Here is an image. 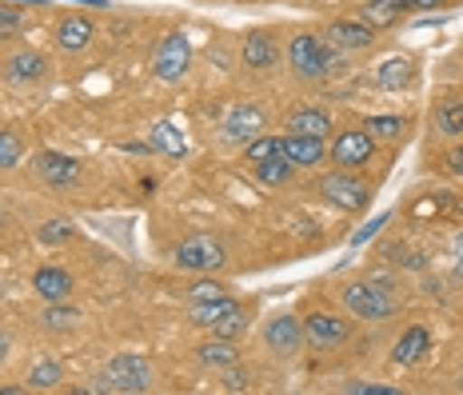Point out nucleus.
I'll return each instance as SVG.
<instances>
[{
  "label": "nucleus",
  "instance_id": "nucleus-35",
  "mask_svg": "<svg viewBox=\"0 0 463 395\" xmlns=\"http://www.w3.org/2000/svg\"><path fill=\"white\" fill-rule=\"evenodd\" d=\"M21 33V13H16L8 0H0V41H8V36Z\"/></svg>",
  "mask_w": 463,
  "mask_h": 395
},
{
  "label": "nucleus",
  "instance_id": "nucleus-13",
  "mask_svg": "<svg viewBox=\"0 0 463 395\" xmlns=\"http://www.w3.org/2000/svg\"><path fill=\"white\" fill-rule=\"evenodd\" d=\"M411 80H416V61H411V56H388V61L375 69V84H380L383 92H403Z\"/></svg>",
  "mask_w": 463,
  "mask_h": 395
},
{
  "label": "nucleus",
  "instance_id": "nucleus-2",
  "mask_svg": "<svg viewBox=\"0 0 463 395\" xmlns=\"http://www.w3.org/2000/svg\"><path fill=\"white\" fill-rule=\"evenodd\" d=\"M344 307L360 320H388L395 312V296L388 279H368V284H347L344 287Z\"/></svg>",
  "mask_w": 463,
  "mask_h": 395
},
{
  "label": "nucleus",
  "instance_id": "nucleus-11",
  "mask_svg": "<svg viewBox=\"0 0 463 395\" xmlns=\"http://www.w3.org/2000/svg\"><path fill=\"white\" fill-rule=\"evenodd\" d=\"M36 172H41V180L48 188H72L80 180V164L72 156H64V152H41L36 156Z\"/></svg>",
  "mask_w": 463,
  "mask_h": 395
},
{
  "label": "nucleus",
  "instance_id": "nucleus-10",
  "mask_svg": "<svg viewBox=\"0 0 463 395\" xmlns=\"http://www.w3.org/2000/svg\"><path fill=\"white\" fill-rule=\"evenodd\" d=\"M264 340L276 355H296L304 348V324L296 320V315H276V320H268V327H264Z\"/></svg>",
  "mask_w": 463,
  "mask_h": 395
},
{
  "label": "nucleus",
  "instance_id": "nucleus-15",
  "mask_svg": "<svg viewBox=\"0 0 463 395\" xmlns=\"http://www.w3.org/2000/svg\"><path fill=\"white\" fill-rule=\"evenodd\" d=\"M44 72H48V61L41 52H33V48H21V52H13L5 61V76L13 84H33V80H41Z\"/></svg>",
  "mask_w": 463,
  "mask_h": 395
},
{
  "label": "nucleus",
  "instance_id": "nucleus-26",
  "mask_svg": "<svg viewBox=\"0 0 463 395\" xmlns=\"http://www.w3.org/2000/svg\"><path fill=\"white\" fill-rule=\"evenodd\" d=\"M436 128L443 136H463V100H443L436 112Z\"/></svg>",
  "mask_w": 463,
  "mask_h": 395
},
{
  "label": "nucleus",
  "instance_id": "nucleus-32",
  "mask_svg": "<svg viewBox=\"0 0 463 395\" xmlns=\"http://www.w3.org/2000/svg\"><path fill=\"white\" fill-rule=\"evenodd\" d=\"M244 327H248V315H244V307H236V312H228L224 320L212 324V332H216L220 340H240V335H244Z\"/></svg>",
  "mask_w": 463,
  "mask_h": 395
},
{
  "label": "nucleus",
  "instance_id": "nucleus-20",
  "mask_svg": "<svg viewBox=\"0 0 463 395\" xmlns=\"http://www.w3.org/2000/svg\"><path fill=\"white\" fill-rule=\"evenodd\" d=\"M89 41H92V21L89 16H64V21L56 24V44H61L64 52H80Z\"/></svg>",
  "mask_w": 463,
  "mask_h": 395
},
{
  "label": "nucleus",
  "instance_id": "nucleus-8",
  "mask_svg": "<svg viewBox=\"0 0 463 395\" xmlns=\"http://www.w3.org/2000/svg\"><path fill=\"white\" fill-rule=\"evenodd\" d=\"M264 108L260 104H236V108L224 117V124H220V140L224 144H248L256 136H264Z\"/></svg>",
  "mask_w": 463,
  "mask_h": 395
},
{
  "label": "nucleus",
  "instance_id": "nucleus-23",
  "mask_svg": "<svg viewBox=\"0 0 463 395\" xmlns=\"http://www.w3.org/2000/svg\"><path fill=\"white\" fill-rule=\"evenodd\" d=\"M252 172H256V180H260L264 188H279V184H288V180H292L296 164L288 160V156H272V160L252 164Z\"/></svg>",
  "mask_w": 463,
  "mask_h": 395
},
{
  "label": "nucleus",
  "instance_id": "nucleus-27",
  "mask_svg": "<svg viewBox=\"0 0 463 395\" xmlns=\"http://www.w3.org/2000/svg\"><path fill=\"white\" fill-rule=\"evenodd\" d=\"M248 164H260V160H272V156H284V140H276V136H256V140H248Z\"/></svg>",
  "mask_w": 463,
  "mask_h": 395
},
{
  "label": "nucleus",
  "instance_id": "nucleus-38",
  "mask_svg": "<svg viewBox=\"0 0 463 395\" xmlns=\"http://www.w3.org/2000/svg\"><path fill=\"white\" fill-rule=\"evenodd\" d=\"M388 220H392V216H380V220H372V224L364 228V232H355V236H352V244H355V248H360V244H368V240H372L375 232H380V228L388 224Z\"/></svg>",
  "mask_w": 463,
  "mask_h": 395
},
{
  "label": "nucleus",
  "instance_id": "nucleus-41",
  "mask_svg": "<svg viewBox=\"0 0 463 395\" xmlns=\"http://www.w3.org/2000/svg\"><path fill=\"white\" fill-rule=\"evenodd\" d=\"M436 5H443V0H411V8H436Z\"/></svg>",
  "mask_w": 463,
  "mask_h": 395
},
{
  "label": "nucleus",
  "instance_id": "nucleus-5",
  "mask_svg": "<svg viewBox=\"0 0 463 395\" xmlns=\"http://www.w3.org/2000/svg\"><path fill=\"white\" fill-rule=\"evenodd\" d=\"M192 69V44L184 33H168L160 36V44L152 48V72L160 80H180Z\"/></svg>",
  "mask_w": 463,
  "mask_h": 395
},
{
  "label": "nucleus",
  "instance_id": "nucleus-18",
  "mask_svg": "<svg viewBox=\"0 0 463 395\" xmlns=\"http://www.w3.org/2000/svg\"><path fill=\"white\" fill-rule=\"evenodd\" d=\"M284 156L296 164V168H316L324 160V140L316 136H284Z\"/></svg>",
  "mask_w": 463,
  "mask_h": 395
},
{
  "label": "nucleus",
  "instance_id": "nucleus-25",
  "mask_svg": "<svg viewBox=\"0 0 463 395\" xmlns=\"http://www.w3.org/2000/svg\"><path fill=\"white\" fill-rule=\"evenodd\" d=\"M61 380H64V371H61V363L56 360H41V363L28 368V388L33 391H48V388H56Z\"/></svg>",
  "mask_w": 463,
  "mask_h": 395
},
{
  "label": "nucleus",
  "instance_id": "nucleus-7",
  "mask_svg": "<svg viewBox=\"0 0 463 395\" xmlns=\"http://www.w3.org/2000/svg\"><path fill=\"white\" fill-rule=\"evenodd\" d=\"M352 340V324L344 315H327V312H312L304 320V343L316 352H332L340 343Z\"/></svg>",
  "mask_w": 463,
  "mask_h": 395
},
{
  "label": "nucleus",
  "instance_id": "nucleus-37",
  "mask_svg": "<svg viewBox=\"0 0 463 395\" xmlns=\"http://www.w3.org/2000/svg\"><path fill=\"white\" fill-rule=\"evenodd\" d=\"M224 388H228V391H244V388H248V371L232 363V368H228V375H224Z\"/></svg>",
  "mask_w": 463,
  "mask_h": 395
},
{
  "label": "nucleus",
  "instance_id": "nucleus-39",
  "mask_svg": "<svg viewBox=\"0 0 463 395\" xmlns=\"http://www.w3.org/2000/svg\"><path fill=\"white\" fill-rule=\"evenodd\" d=\"M448 168L456 172V176H463V144H456V148L448 152Z\"/></svg>",
  "mask_w": 463,
  "mask_h": 395
},
{
  "label": "nucleus",
  "instance_id": "nucleus-12",
  "mask_svg": "<svg viewBox=\"0 0 463 395\" xmlns=\"http://www.w3.org/2000/svg\"><path fill=\"white\" fill-rule=\"evenodd\" d=\"M244 64L248 69H256V72H268L272 64L279 61V48H276V36L272 33H264V28H252V33L244 36Z\"/></svg>",
  "mask_w": 463,
  "mask_h": 395
},
{
  "label": "nucleus",
  "instance_id": "nucleus-6",
  "mask_svg": "<svg viewBox=\"0 0 463 395\" xmlns=\"http://www.w3.org/2000/svg\"><path fill=\"white\" fill-rule=\"evenodd\" d=\"M176 264L184 272H216V268L228 264V252L216 236H188L184 244L176 248Z\"/></svg>",
  "mask_w": 463,
  "mask_h": 395
},
{
  "label": "nucleus",
  "instance_id": "nucleus-29",
  "mask_svg": "<svg viewBox=\"0 0 463 395\" xmlns=\"http://www.w3.org/2000/svg\"><path fill=\"white\" fill-rule=\"evenodd\" d=\"M76 315H80L76 307H64L61 300H56V304L44 312V327H48V332H72V327H76Z\"/></svg>",
  "mask_w": 463,
  "mask_h": 395
},
{
  "label": "nucleus",
  "instance_id": "nucleus-33",
  "mask_svg": "<svg viewBox=\"0 0 463 395\" xmlns=\"http://www.w3.org/2000/svg\"><path fill=\"white\" fill-rule=\"evenodd\" d=\"M224 287L216 284V279H196V284H188V304H212V300H224Z\"/></svg>",
  "mask_w": 463,
  "mask_h": 395
},
{
  "label": "nucleus",
  "instance_id": "nucleus-42",
  "mask_svg": "<svg viewBox=\"0 0 463 395\" xmlns=\"http://www.w3.org/2000/svg\"><path fill=\"white\" fill-rule=\"evenodd\" d=\"M456 252H459V256H463V236H459V240H456Z\"/></svg>",
  "mask_w": 463,
  "mask_h": 395
},
{
  "label": "nucleus",
  "instance_id": "nucleus-30",
  "mask_svg": "<svg viewBox=\"0 0 463 395\" xmlns=\"http://www.w3.org/2000/svg\"><path fill=\"white\" fill-rule=\"evenodd\" d=\"M152 148L172 152V156H184V136H180L176 128H168V124H156V128H152Z\"/></svg>",
  "mask_w": 463,
  "mask_h": 395
},
{
  "label": "nucleus",
  "instance_id": "nucleus-4",
  "mask_svg": "<svg viewBox=\"0 0 463 395\" xmlns=\"http://www.w3.org/2000/svg\"><path fill=\"white\" fill-rule=\"evenodd\" d=\"M320 192L327 204L344 208V212H364L372 200V188L364 184L360 176H352V168H340V172H327L320 180Z\"/></svg>",
  "mask_w": 463,
  "mask_h": 395
},
{
  "label": "nucleus",
  "instance_id": "nucleus-19",
  "mask_svg": "<svg viewBox=\"0 0 463 395\" xmlns=\"http://www.w3.org/2000/svg\"><path fill=\"white\" fill-rule=\"evenodd\" d=\"M288 128H292L296 136H316V140H324L327 132H332V117H327L324 108H296L292 117H288Z\"/></svg>",
  "mask_w": 463,
  "mask_h": 395
},
{
  "label": "nucleus",
  "instance_id": "nucleus-17",
  "mask_svg": "<svg viewBox=\"0 0 463 395\" xmlns=\"http://www.w3.org/2000/svg\"><path fill=\"white\" fill-rule=\"evenodd\" d=\"M33 292L41 296V300L56 304V300H64V296L72 292V276L64 272V268H41V272L33 276Z\"/></svg>",
  "mask_w": 463,
  "mask_h": 395
},
{
  "label": "nucleus",
  "instance_id": "nucleus-16",
  "mask_svg": "<svg viewBox=\"0 0 463 395\" xmlns=\"http://www.w3.org/2000/svg\"><path fill=\"white\" fill-rule=\"evenodd\" d=\"M428 348H431V335H428V327H408V332L400 335V343H395V363L400 368H416V363L428 355Z\"/></svg>",
  "mask_w": 463,
  "mask_h": 395
},
{
  "label": "nucleus",
  "instance_id": "nucleus-31",
  "mask_svg": "<svg viewBox=\"0 0 463 395\" xmlns=\"http://www.w3.org/2000/svg\"><path fill=\"white\" fill-rule=\"evenodd\" d=\"M364 132L372 140H395V136H403V117H372Z\"/></svg>",
  "mask_w": 463,
  "mask_h": 395
},
{
  "label": "nucleus",
  "instance_id": "nucleus-1",
  "mask_svg": "<svg viewBox=\"0 0 463 395\" xmlns=\"http://www.w3.org/2000/svg\"><path fill=\"white\" fill-rule=\"evenodd\" d=\"M152 388V363L144 355H116L104 363L100 383L96 391H112V395H140Z\"/></svg>",
  "mask_w": 463,
  "mask_h": 395
},
{
  "label": "nucleus",
  "instance_id": "nucleus-22",
  "mask_svg": "<svg viewBox=\"0 0 463 395\" xmlns=\"http://www.w3.org/2000/svg\"><path fill=\"white\" fill-rule=\"evenodd\" d=\"M200 363L204 368H232V363H240V348H236V340H208V343H200Z\"/></svg>",
  "mask_w": 463,
  "mask_h": 395
},
{
  "label": "nucleus",
  "instance_id": "nucleus-14",
  "mask_svg": "<svg viewBox=\"0 0 463 395\" xmlns=\"http://www.w3.org/2000/svg\"><path fill=\"white\" fill-rule=\"evenodd\" d=\"M372 41H375V28L364 21H335L327 28V44L332 48H352V52H360V48H372Z\"/></svg>",
  "mask_w": 463,
  "mask_h": 395
},
{
  "label": "nucleus",
  "instance_id": "nucleus-43",
  "mask_svg": "<svg viewBox=\"0 0 463 395\" xmlns=\"http://www.w3.org/2000/svg\"><path fill=\"white\" fill-rule=\"evenodd\" d=\"M459 391H463V380H459Z\"/></svg>",
  "mask_w": 463,
  "mask_h": 395
},
{
  "label": "nucleus",
  "instance_id": "nucleus-28",
  "mask_svg": "<svg viewBox=\"0 0 463 395\" xmlns=\"http://www.w3.org/2000/svg\"><path fill=\"white\" fill-rule=\"evenodd\" d=\"M24 156V140H21V132H0V168H16Z\"/></svg>",
  "mask_w": 463,
  "mask_h": 395
},
{
  "label": "nucleus",
  "instance_id": "nucleus-36",
  "mask_svg": "<svg viewBox=\"0 0 463 395\" xmlns=\"http://www.w3.org/2000/svg\"><path fill=\"white\" fill-rule=\"evenodd\" d=\"M347 395H400V391L388 388V383H352Z\"/></svg>",
  "mask_w": 463,
  "mask_h": 395
},
{
  "label": "nucleus",
  "instance_id": "nucleus-21",
  "mask_svg": "<svg viewBox=\"0 0 463 395\" xmlns=\"http://www.w3.org/2000/svg\"><path fill=\"white\" fill-rule=\"evenodd\" d=\"M408 8H411V0H368V5H364V13H360V21L372 24V28H383V24L400 21Z\"/></svg>",
  "mask_w": 463,
  "mask_h": 395
},
{
  "label": "nucleus",
  "instance_id": "nucleus-3",
  "mask_svg": "<svg viewBox=\"0 0 463 395\" xmlns=\"http://www.w3.org/2000/svg\"><path fill=\"white\" fill-rule=\"evenodd\" d=\"M288 61H292V69L304 76V80H320V76L332 72V61H335V52L327 48L320 36H312V33H304V36H296L292 44H288Z\"/></svg>",
  "mask_w": 463,
  "mask_h": 395
},
{
  "label": "nucleus",
  "instance_id": "nucleus-9",
  "mask_svg": "<svg viewBox=\"0 0 463 395\" xmlns=\"http://www.w3.org/2000/svg\"><path fill=\"white\" fill-rule=\"evenodd\" d=\"M375 156V140L368 136V132L352 128V132H340L332 144V160L340 164V168H364Z\"/></svg>",
  "mask_w": 463,
  "mask_h": 395
},
{
  "label": "nucleus",
  "instance_id": "nucleus-34",
  "mask_svg": "<svg viewBox=\"0 0 463 395\" xmlns=\"http://www.w3.org/2000/svg\"><path fill=\"white\" fill-rule=\"evenodd\" d=\"M72 220H48L41 228V244H64V240H72Z\"/></svg>",
  "mask_w": 463,
  "mask_h": 395
},
{
  "label": "nucleus",
  "instance_id": "nucleus-24",
  "mask_svg": "<svg viewBox=\"0 0 463 395\" xmlns=\"http://www.w3.org/2000/svg\"><path fill=\"white\" fill-rule=\"evenodd\" d=\"M236 300L232 296H224V300H212V304H192V324H200V327H212L216 320H224L228 312H236Z\"/></svg>",
  "mask_w": 463,
  "mask_h": 395
},
{
  "label": "nucleus",
  "instance_id": "nucleus-40",
  "mask_svg": "<svg viewBox=\"0 0 463 395\" xmlns=\"http://www.w3.org/2000/svg\"><path fill=\"white\" fill-rule=\"evenodd\" d=\"M8 348H13V340H8V332H0V363L8 360Z\"/></svg>",
  "mask_w": 463,
  "mask_h": 395
}]
</instances>
